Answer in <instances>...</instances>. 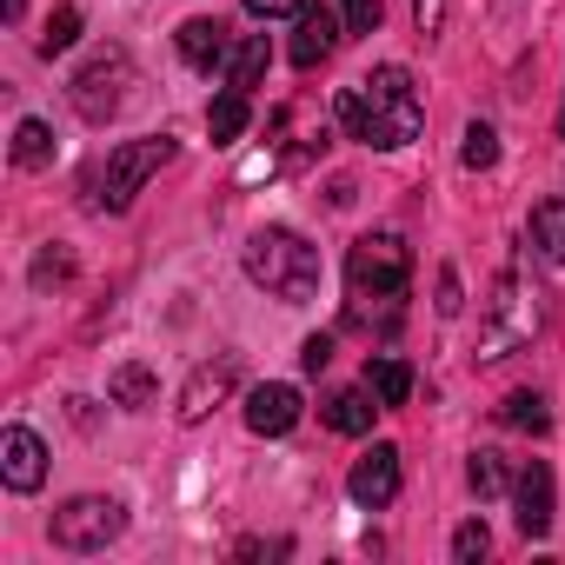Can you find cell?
<instances>
[{
  "label": "cell",
  "instance_id": "6da1fadb",
  "mask_svg": "<svg viewBox=\"0 0 565 565\" xmlns=\"http://www.w3.org/2000/svg\"><path fill=\"white\" fill-rule=\"evenodd\" d=\"M340 127L366 147H380V153L413 147L426 134V107L413 94V74L406 67H373L366 81L340 87Z\"/></svg>",
  "mask_w": 565,
  "mask_h": 565
},
{
  "label": "cell",
  "instance_id": "7a4b0ae2",
  "mask_svg": "<svg viewBox=\"0 0 565 565\" xmlns=\"http://www.w3.org/2000/svg\"><path fill=\"white\" fill-rule=\"evenodd\" d=\"M246 279L266 287L273 300H287V307H307L320 294V246H307L287 226H259L246 239Z\"/></svg>",
  "mask_w": 565,
  "mask_h": 565
},
{
  "label": "cell",
  "instance_id": "3957f363",
  "mask_svg": "<svg viewBox=\"0 0 565 565\" xmlns=\"http://www.w3.org/2000/svg\"><path fill=\"white\" fill-rule=\"evenodd\" d=\"M413 287V246L399 233H366L347 253V294L353 307H393Z\"/></svg>",
  "mask_w": 565,
  "mask_h": 565
},
{
  "label": "cell",
  "instance_id": "277c9868",
  "mask_svg": "<svg viewBox=\"0 0 565 565\" xmlns=\"http://www.w3.org/2000/svg\"><path fill=\"white\" fill-rule=\"evenodd\" d=\"M167 160H173V140H167V134L120 140V147L107 153V167H94V173H87V206H94V213H127V206H134V193H140Z\"/></svg>",
  "mask_w": 565,
  "mask_h": 565
},
{
  "label": "cell",
  "instance_id": "5b68a950",
  "mask_svg": "<svg viewBox=\"0 0 565 565\" xmlns=\"http://www.w3.org/2000/svg\"><path fill=\"white\" fill-rule=\"evenodd\" d=\"M127 87H134V61H127V47H100V54H87V61L74 67L67 100H74L81 120L107 127V120L127 107Z\"/></svg>",
  "mask_w": 565,
  "mask_h": 565
},
{
  "label": "cell",
  "instance_id": "8992f818",
  "mask_svg": "<svg viewBox=\"0 0 565 565\" xmlns=\"http://www.w3.org/2000/svg\"><path fill=\"white\" fill-rule=\"evenodd\" d=\"M539 333V294L519 287V273H505L492 300H486V333H479V360H505L512 347H525Z\"/></svg>",
  "mask_w": 565,
  "mask_h": 565
},
{
  "label": "cell",
  "instance_id": "52a82bcc",
  "mask_svg": "<svg viewBox=\"0 0 565 565\" xmlns=\"http://www.w3.org/2000/svg\"><path fill=\"white\" fill-rule=\"evenodd\" d=\"M54 545L61 552H107L120 532H127V512H120V499H100V492H87V499H67L61 512H54Z\"/></svg>",
  "mask_w": 565,
  "mask_h": 565
},
{
  "label": "cell",
  "instance_id": "ba28073f",
  "mask_svg": "<svg viewBox=\"0 0 565 565\" xmlns=\"http://www.w3.org/2000/svg\"><path fill=\"white\" fill-rule=\"evenodd\" d=\"M0 479H8L14 492H41V479H47V446H41L34 426H8V433H0Z\"/></svg>",
  "mask_w": 565,
  "mask_h": 565
},
{
  "label": "cell",
  "instance_id": "9c48e42d",
  "mask_svg": "<svg viewBox=\"0 0 565 565\" xmlns=\"http://www.w3.org/2000/svg\"><path fill=\"white\" fill-rule=\"evenodd\" d=\"M233 380H239V360H233V353H220V360L193 366V380L180 386V426H200V419L233 393Z\"/></svg>",
  "mask_w": 565,
  "mask_h": 565
},
{
  "label": "cell",
  "instance_id": "30bf717a",
  "mask_svg": "<svg viewBox=\"0 0 565 565\" xmlns=\"http://www.w3.org/2000/svg\"><path fill=\"white\" fill-rule=\"evenodd\" d=\"M347 492H353V505H366V512L393 505V499H399V446H373V452L347 472Z\"/></svg>",
  "mask_w": 565,
  "mask_h": 565
},
{
  "label": "cell",
  "instance_id": "8fae6325",
  "mask_svg": "<svg viewBox=\"0 0 565 565\" xmlns=\"http://www.w3.org/2000/svg\"><path fill=\"white\" fill-rule=\"evenodd\" d=\"M246 426H253L259 439L294 433V426H300V386H287V380L253 386V393H246Z\"/></svg>",
  "mask_w": 565,
  "mask_h": 565
},
{
  "label": "cell",
  "instance_id": "7c38bea8",
  "mask_svg": "<svg viewBox=\"0 0 565 565\" xmlns=\"http://www.w3.org/2000/svg\"><path fill=\"white\" fill-rule=\"evenodd\" d=\"M512 499H519V532H525V539H545V532H552V466L532 459V466L512 479Z\"/></svg>",
  "mask_w": 565,
  "mask_h": 565
},
{
  "label": "cell",
  "instance_id": "4fadbf2b",
  "mask_svg": "<svg viewBox=\"0 0 565 565\" xmlns=\"http://www.w3.org/2000/svg\"><path fill=\"white\" fill-rule=\"evenodd\" d=\"M333 47H340V21L327 8H307L300 14V34H294V67H320Z\"/></svg>",
  "mask_w": 565,
  "mask_h": 565
},
{
  "label": "cell",
  "instance_id": "5bb4252c",
  "mask_svg": "<svg viewBox=\"0 0 565 565\" xmlns=\"http://www.w3.org/2000/svg\"><path fill=\"white\" fill-rule=\"evenodd\" d=\"M173 41H180V61H186V67H220V61L233 54V47H226V28L206 21V14H193Z\"/></svg>",
  "mask_w": 565,
  "mask_h": 565
},
{
  "label": "cell",
  "instance_id": "9a60e30c",
  "mask_svg": "<svg viewBox=\"0 0 565 565\" xmlns=\"http://www.w3.org/2000/svg\"><path fill=\"white\" fill-rule=\"evenodd\" d=\"M107 399H114V406H127V413H147V406L160 399V380H153L140 360H127V366H114V373H107Z\"/></svg>",
  "mask_w": 565,
  "mask_h": 565
},
{
  "label": "cell",
  "instance_id": "2e32d148",
  "mask_svg": "<svg viewBox=\"0 0 565 565\" xmlns=\"http://www.w3.org/2000/svg\"><path fill=\"white\" fill-rule=\"evenodd\" d=\"M320 413H327V426H333V433L360 439V433L373 426V413H380V406H373V386H347V393H333Z\"/></svg>",
  "mask_w": 565,
  "mask_h": 565
},
{
  "label": "cell",
  "instance_id": "e0dca14e",
  "mask_svg": "<svg viewBox=\"0 0 565 565\" xmlns=\"http://www.w3.org/2000/svg\"><path fill=\"white\" fill-rule=\"evenodd\" d=\"M266 61H273V47H266V34H246L233 54H226V87H239V94H253L259 81H266Z\"/></svg>",
  "mask_w": 565,
  "mask_h": 565
},
{
  "label": "cell",
  "instance_id": "ac0fdd59",
  "mask_svg": "<svg viewBox=\"0 0 565 565\" xmlns=\"http://www.w3.org/2000/svg\"><path fill=\"white\" fill-rule=\"evenodd\" d=\"M366 386H373L380 406H406L413 399V366L393 360V353H380V360H366Z\"/></svg>",
  "mask_w": 565,
  "mask_h": 565
},
{
  "label": "cell",
  "instance_id": "d6986e66",
  "mask_svg": "<svg viewBox=\"0 0 565 565\" xmlns=\"http://www.w3.org/2000/svg\"><path fill=\"white\" fill-rule=\"evenodd\" d=\"M525 233H532V246H539L552 266H565V200H539Z\"/></svg>",
  "mask_w": 565,
  "mask_h": 565
},
{
  "label": "cell",
  "instance_id": "ffe728a7",
  "mask_svg": "<svg viewBox=\"0 0 565 565\" xmlns=\"http://www.w3.org/2000/svg\"><path fill=\"white\" fill-rule=\"evenodd\" d=\"M246 114H253V107H246V94H239V87H226V94L206 107V134H213V147H233V140L246 134Z\"/></svg>",
  "mask_w": 565,
  "mask_h": 565
},
{
  "label": "cell",
  "instance_id": "44dd1931",
  "mask_svg": "<svg viewBox=\"0 0 565 565\" xmlns=\"http://www.w3.org/2000/svg\"><path fill=\"white\" fill-rule=\"evenodd\" d=\"M14 167H54V127L47 120H21L14 127Z\"/></svg>",
  "mask_w": 565,
  "mask_h": 565
},
{
  "label": "cell",
  "instance_id": "7402d4cb",
  "mask_svg": "<svg viewBox=\"0 0 565 565\" xmlns=\"http://www.w3.org/2000/svg\"><path fill=\"white\" fill-rule=\"evenodd\" d=\"M466 479H472V492L479 499H499V492H512V466H505V452H472V466H466Z\"/></svg>",
  "mask_w": 565,
  "mask_h": 565
},
{
  "label": "cell",
  "instance_id": "603a6c76",
  "mask_svg": "<svg viewBox=\"0 0 565 565\" xmlns=\"http://www.w3.org/2000/svg\"><path fill=\"white\" fill-rule=\"evenodd\" d=\"M74 41H81V8H54V14H47V28H41V41H34V47H41V61H54V54H67V47H74Z\"/></svg>",
  "mask_w": 565,
  "mask_h": 565
},
{
  "label": "cell",
  "instance_id": "cb8c5ba5",
  "mask_svg": "<svg viewBox=\"0 0 565 565\" xmlns=\"http://www.w3.org/2000/svg\"><path fill=\"white\" fill-rule=\"evenodd\" d=\"M505 426H519V433H552L545 393H512V399H505Z\"/></svg>",
  "mask_w": 565,
  "mask_h": 565
},
{
  "label": "cell",
  "instance_id": "d4e9b609",
  "mask_svg": "<svg viewBox=\"0 0 565 565\" xmlns=\"http://www.w3.org/2000/svg\"><path fill=\"white\" fill-rule=\"evenodd\" d=\"M492 160H499V134H492L486 120H472V127H466V147H459V167H472V173H486Z\"/></svg>",
  "mask_w": 565,
  "mask_h": 565
},
{
  "label": "cell",
  "instance_id": "484cf974",
  "mask_svg": "<svg viewBox=\"0 0 565 565\" xmlns=\"http://www.w3.org/2000/svg\"><path fill=\"white\" fill-rule=\"evenodd\" d=\"M67 279H74V253L67 246H47L34 259V287H67Z\"/></svg>",
  "mask_w": 565,
  "mask_h": 565
},
{
  "label": "cell",
  "instance_id": "4316f807",
  "mask_svg": "<svg viewBox=\"0 0 565 565\" xmlns=\"http://www.w3.org/2000/svg\"><path fill=\"white\" fill-rule=\"evenodd\" d=\"M486 552H492V532H486L479 519H466V525L452 532V558H459V565H472V558H486Z\"/></svg>",
  "mask_w": 565,
  "mask_h": 565
},
{
  "label": "cell",
  "instance_id": "83f0119b",
  "mask_svg": "<svg viewBox=\"0 0 565 565\" xmlns=\"http://www.w3.org/2000/svg\"><path fill=\"white\" fill-rule=\"evenodd\" d=\"M380 21H386V0H347V28L353 34H380Z\"/></svg>",
  "mask_w": 565,
  "mask_h": 565
},
{
  "label": "cell",
  "instance_id": "f1b7e54d",
  "mask_svg": "<svg viewBox=\"0 0 565 565\" xmlns=\"http://www.w3.org/2000/svg\"><path fill=\"white\" fill-rule=\"evenodd\" d=\"M246 14H253V21H300L307 0H246Z\"/></svg>",
  "mask_w": 565,
  "mask_h": 565
},
{
  "label": "cell",
  "instance_id": "f546056e",
  "mask_svg": "<svg viewBox=\"0 0 565 565\" xmlns=\"http://www.w3.org/2000/svg\"><path fill=\"white\" fill-rule=\"evenodd\" d=\"M300 366H307V373H327V366H333V333H313V340L300 347Z\"/></svg>",
  "mask_w": 565,
  "mask_h": 565
},
{
  "label": "cell",
  "instance_id": "4dcf8cb0",
  "mask_svg": "<svg viewBox=\"0 0 565 565\" xmlns=\"http://www.w3.org/2000/svg\"><path fill=\"white\" fill-rule=\"evenodd\" d=\"M433 307H439L446 320H452V313L466 307V300H459V273H452V266H439V300H433Z\"/></svg>",
  "mask_w": 565,
  "mask_h": 565
},
{
  "label": "cell",
  "instance_id": "1f68e13d",
  "mask_svg": "<svg viewBox=\"0 0 565 565\" xmlns=\"http://www.w3.org/2000/svg\"><path fill=\"white\" fill-rule=\"evenodd\" d=\"M413 21H419V34H439L446 28V0H413Z\"/></svg>",
  "mask_w": 565,
  "mask_h": 565
},
{
  "label": "cell",
  "instance_id": "d6a6232c",
  "mask_svg": "<svg viewBox=\"0 0 565 565\" xmlns=\"http://www.w3.org/2000/svg\"><path fill=\"white\" fill-rule=\"evenodd\" d=\"M0 14H8V21H21V0H0Z\"/></svg>",
  "mask_w": 565,
  "mask_h": 565
},
{
  "label": "cell",
  "instance_id": "836d02e7",
  "mask_svg": "<svg viewBox=\"0 0 565 565\" xmlns=\"http://www.w3.org/2000/svg\"><path fill=\"white\" fill-rule=\"evenodd\" d=\"M558 140H565V107H558Z\"/></svg>",
  "mask_w": 565,
  "mask_h": 565
}]
</instances>
